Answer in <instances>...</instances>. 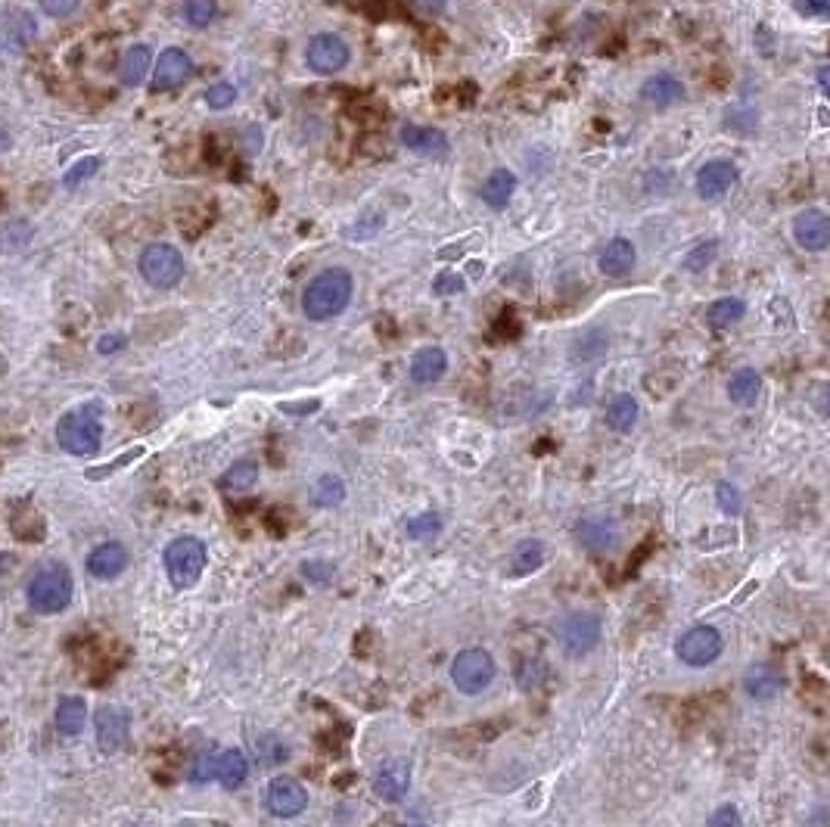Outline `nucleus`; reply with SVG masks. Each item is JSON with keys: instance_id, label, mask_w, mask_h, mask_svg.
I'll use <instances>...</instances> for the list:
<instances>
[{"instance_id": "25", "label": "nucleus", "mask_w": 830, "mask_h": 827, "mask_svg": "<svg viewBox=\"0 0 830 827\" xmlns=\"http://www.w3.org/2000/svg\"><path fill=\"white\" fill-rule=\"evenodd\" d=\"M513 193H517V175H513L510 168H495V171H489V178H485L482 187H479L482 203L489 206V209H495V212L507 209V203L513 199Z\"/></svg>"}, {"instance_id": "45", "label": "nucleus", "mask_w": 830, "mask_h": 827, "mask_svg": "<svg viewBox=\"0 0 830 827\" xmlns=\"http://www.w3.org/2000/svg\"><path fill=\"white\" fill-rule=\"evenodd\" d=\"M38 4L50 19H66L81 7V0H38Z\"/></svg>"}, {"instance_id": "36", "label": "nucleus", "mask_w": 830, "mask_h": 827, "mask_svg": "<svg viewBox=\"0 0 830 827\" xmlns=\"http://www.w3.org/2000/svg\"><path fill=\"white\" fill-rule=\"evenodd\" d=\"M218 16V0H184V19L193 28H209Z\"/></svg>"}, {"instance_id": "46", "label": "nucleus", "mask_w": 830, "mask_h": 827, "mask_svg": "<svg viewBox=\"0 0 830 827\" xmlns=\"http://www.w3.org/2000/svg\"><path fill=\"white\" fill-rule=\"evenodd\" d=\"M793 10L799 16H815V19H827L830 16V4L827 0H793Z\"/></svg>"}, {"instance_id": "17", "label": "nucleus", "mask_w": 830, "mask_h": 827, "mask_svg": "<svg viewBox=\"0 0 830 827\" xmlns=\"http://www.w3.org/2000/svg\"><path fill=\"white\" fill-rule=\"evenodd\" d=\"M576 541L591 554H607L619 545V526L604 513H591L576 523Z\"/></svg>"}, {"instance_id": "33", "label": "nucleus", "mask_w": 830, "mask_h": 827, "mask_svg": "<svg viewBox=\"0 0 830 827\" xmlns=\"http://www.w3.org/2000/svg\"><path fill=\"white\" fill-rule=\"evenodd\" d=\"M607 346H610V336L600 327L585 330L576 342H572V361H594L600 355H607Z\"/></svg>"}, {"instance_id": "26", "label": "nucleus", "mask_w": 830, "mask_h": 827, "mask_svg": "<svg viewBox=\"0 0 830 827\" xmlns=\"http://www.w3.org/2000/svg\"><path fill=\"white\" fill-rule=\"evenodd\" d=\"M759 392H762V377L759 370L753 367H740L731 374L728 380V398L740 408H753L759 402Z\"/></svg>"}, {"instance_id": "29", "label": "nucleus", "mask_w": 830, "mask_h": 827, "mask_svg": "<svg viewBox=\"0 0 830 827\" xmlns=\"http://www.w3.org/2000/svg\"><path fill=\"white\" fill-rule=\"evenodd\" d=\"M215 778L227 790L240 787L249 778V759H246V753H240V750H218L215 753Z\"/></svg>"}, {"instance_id": "21", "label": "nucleus", "mask_w": 830, "mask_h": 827, "mask_svg": "<svg viewBox=\"0 0 830 827\" xmlns=\"http://www.w3.org/2000/svg\"><path fill=\"white\" fill-rule=\"evenodd\" d=\"M641 100L647 106H656V109L675 106V103L684 100V81L672 72H656L641 84Z\"/></svg>"}, {"instance_id": "10", "label": "nucleus", "mask_w": 830, "mask_h": 827, "mask_svg": "<svg viewBox=\"0 0 830 827\" xmlns=\"http://www.w3.org/2000/svg\"><path fill=\"white\" fill-rule=\"evenodd\" d=\"M38 38V22L28 10H0V56H19Z\"/></svg>"}, {"instance_id": "19", "label": "nucleus", "mask_w": 830, "mask_h": 827, "mask_svg": "<svg viewBox=\"0 0 830 827\" xmlns=\"http://www.w3.org/2000/svg\"><path fill=\"white\" fill-rule=\"evenodd\" d=\"M635 265H638V249H635V243L628 240V237H613L604 246V252H600V259H597V268L604 271L607 277H613V280L628 277V274L635 271Z\"/></svg>"}, {"instance_id": "42", "label": "nucleus", "mask_w": 830, "mask_h": 827, "mask_svg": "<svg viewBox=\"0 0 830 827\" xmlns=\"http://www.w3.org/2000/svg\"><path fill=\"white\" fill-rule=\"evenodd\" d=\"M255 750H259V762L262 765H274V762H283L286 756V744H280L277 737H255Z\"/></svg>"}, {"instance_id": "37", "label": "nucleus", "mask_w": 830, "mask_h": 827, "mask_svg": "<svg viewBox=\"0 0 830 827\" xmlns=\"http://www.w3.org/2000/svg\"><path fill=\"white\" fill-rule=\"evenodd\" d=\"M467 290V280L461 271H439L433 277V296L439 299H454V296H464Z\"/></svg>"}, {"instance_id": "11", "label": "nucleus", "mask_w": 830, "mask_h": 827, "mask_svg": "<svg viewBox=\"0 0 830 827\" xmlns=\"http://www.w3.org/2000/svg\"><path fill=\"white\" fill-rule=\"evenodd\" d=\"M790 234H793V243L803 252H824L830 246V215L815 206L796 212Z\"/></svg>"}, {"instance_id": "20", "label": "nucleus", "mask_w": 830, "mask_h": 827, "mask_svg": "<svg viewBox=\"0 0 830 827\" xmlns=\"http://www.w3.org/2000/svg\"><path fill=\"white\" fill-rule=\"evenodd\" d=\"M445 370H448L445 349L442 346H423V349L414 352V358L408 364V377L417 386H433L445 377Z\"/></svg>"}, {"instance_id": "53", "label": "nucleus", "mask_w": 830, "mask_h": 827, "mask_svg": "<svg viewBox=\"0 0 830 827\" xmlns=\"http://www.w3.org/2000/svg\"><path fill=\"white\" fill-rule=\"evenodd\" d=\"M411 827H426V824H411Z\"/></svg>"}, {"instance_id": "24", "label": "nucleus", "mask_w": 830, "mask_h": 827, "mask_svg": "<svg viewBox=\"0 0 830 827\" xmlns=\"http://www.w3.org/2000/svg\"><path fill=\"white\" fill-rule=\"evenodd\" d=\"M743 688H747V694L753 700L768 703L784 691V675L771 663H756L747 669V675H743Z\"/></svg>"}, {"instance_id": "1", "label": "nucleus", "mask_w": 830, "mask_h": 827, "mask_svg": "<svg viewBox=\"0 0 830 827\" xmlns=\"http://www.w3.org/2000/svg\"><path fill=\"white\" fill-rule=\"evenodd\" d=\"M355 293V277L349 268H324L318 271L302 293V315L314 324H327L349 308Z\"/></svg>"}, {"instance_id": "47", "label": "nucleus", "mask_w": 830, "mask_h": 827, "mask_svg": "<svg viewBox=\"0 0 830 827\" xmlns=\"http://www.w3.org/2000/svg\"><path fill=\"white\" fill-rule=\"evenodd\" d=\"M706 827H740V812H737V806H719V809H715V812L709 815Z\"/></svg>"}, {"instance_id": "14", "label": "nucleus", "mask_w": 830, "mask_h": 827, "mask_svg": "<svg viewBox=\"0 0 830 827\" xmlns=\"http://www.w3.org/2000/svg\"><path fill=\"white\" fill-rule=\"evenodd\" d=\"M265 806L274 818H296L308 809V790L296 778H274L265 793Z\"/></svg>"}, {"instance_id": "39", "label": "nucleus", "mask_w": 830, "mask_h": 827, "mask_svg": "<svg viewBox=\"0 0 830 827\" xmlns=\"http://www.w3.org/2000/svg\"><path fill=\"white\" fill-rule=\"evenodd\" d=\"M97 171H100V159H97V156H84V159H78V162L66 171L63 184H66L69 190H75L78 184L91 181V178L97 175Z\"/></svg>"}, {"instance_id": "30", "label": "nucleus", "mask_w": 830, "mask_h": 827, "mask_svg": "<svg viewBox=\"0 0 830 827\" xmlns=\"http://www.w3.org/2000/svg\"><path fill=\"white\" fill-rule=\"evenodd\" d=\"M53 722H56V728H60L66 737L81 734L84 725H88V703H84L81 697H63L60 703H56Z\"/></svg>"}, {"instance_id": "50", "label": "nucleus", "mask_w": 830, "mask_h": 827, "mask_svg": "<svg viewBox=\"0 0 830 827\" xmlns=\"http://www.w3.org/2000/svg\"><path fill=\"white\" fill-rule=\"evenodd\" d=\"M411 4H414L420 13H426V16H439V13L448 7V0H411Z\"/></svg>"}, {"instance_id": "15", "label": "nucleus", "mask_w": 830, "mask_h": 827, "mask_svg": "<svg viewBox=\"0 0 830 827\" xmlns=\"http://www.w3.org/2000/svg\"><path fill=\"white\" fill-rule=\"evenodd\" d=\"M131 737V716L122 706H103L97 712V747L106 756H116Z\"/></svg>"}, {"instance_id": "9", "label": "nucleus", "mask_w": 830, "mask_h": 827, "mask_svg": "<svg viewBox=\"0 0 830 827\" xmlns=\"http://www.w3.org/2000/svg\"><path fill=\"white\" fill-rule=\"evenodd\" d=\"M349 63H352V47L336 32H321L305 44V66L314 75H336Z\"/></svg>"}, {"instance_id": "5", "label": "nucleus", "mask_w": 830, "mask_h": 827, "mask_svg": "<svg viewBox=\"0 0 830 827\" xmlns=\"http://www.w3.org/2000/svg\"><path fill=\"white\" fill-rule=\"evenodd\" d=\"M498 675V663L485 647H467L451 660V684L467 697H479L492 688Z\"/></svg>"}, {"instance_id": "41", "label": "nucleus", "mask_w": 830, "mask_h": 827, "mask_svg": "<svg viewBox=\"0 0 830 827\" xmlns=\"http://www.w3.org/2000/svg\"><path fill=\"white\" fill-rule=\"evenodd\" d=\"M299 569H302V576H305L308 582H314V585H327V582L336 576V566H333V563H327V560H321V557L305 560Z\"/></svg>"}, {"instance_id": "52", "label": "nucleus", "mask_w": 830, "mask_h": 827, "mask_svg": "<svg viewBox=\"0 0 830 827\" xmlns=\"http://www.w3.org/2000/svg\"><path fill=\"white\" fill-rule=\"evenodd\" d=\"M178 827H193V824H190V821H184V824H178Z\"/></svg>"}, {"instance_id": "22", "label": "nucleus", "mask_w": 830, "mask_h": 827, "mask_svg": "<svg viewBox=\"0 0 830 827\" xmlns=\"http://www.w3.org/2000/svg\"><path fill=\"white\" fill-rule=\"evenodd\" d=\"M545 557H548L545 541H538V538H523V541H517V545H513V551L507 554V576H510V579L532 576L535 569H541Z\"/></svg>"}, {"instance_id": "2", "label": "nucleus", "mask_w": 830, "mask_h": 827, "mask_svg": "<svg viewBox=\"0 0 830 827\" xmlns=\"http://www.w3.org/2000/svg\"><path fill=\"white\" fill-rule=\"evenodd\" d=\"M72 594H75L72 573H69V566L60 563V560L44 563L38 573L28 579V588H25L28 607H32L35 613H41V616L63 613L72 604Z\"/></svg>"}, {"instance_id": "35", "label": "nucleus", "mask_w": 830, "mask_h": 827, "mask_svg": "<svg viewBox=\"0 0 830 827\" xmlns=\"http://www.w3.org/2000/svg\"><path fill=\"white\" fill-rule=\"evenodd\" d=\"M405 532H408V538H417V541L436 538L442 532V517L436 510H423V513H417V517H411L405 523Z\"/></svg>"}, {"instance_id": "8", "label": "nucleus", "mask_w": 830, "mask_h": 827, "mask_svg": "<svg viewBox=\"0 0 830 827\" xmlns=\"http://www.w3.org/2000/svg\"><path fill=\"white\" fill-rule=\"evenodd\" d=\"M725 650V638L722 632L715 629V625H691L688 632H684L675 644V653L684 666L691 669H703V666H712L715 660L722 657Z\"/></svg>"}, {"instance_id": "6", "label": "nucleus", "mask_w": 830, "mask_h": 827, "mask_svg": "<svg viewBox=\"0 0 830 827\" xmlns=\"http://www.w3.org/2000/svg\"><path fill=\"white\" fill-rule=\"evenodd\" d=\"M554 635L563 647L566 657H585L600 644V635H604V619L591 610H572L566 616L557 619Z\"/></svg>"}, {"instance_id": "43", "label": "nucleus", "mask_w": 830, "mask_h": 827, "mask_svg": "<svg viewBox=\"0 0 830 827\" xmlns=\"http://www.w3.org/2000/svg\"><path fill=\"white\" fill-rule=\"evenodd\" d=\"M140 454H143V448H131V451H125L122 458H116V461H112V464H106V467H94V470H88V473H84V476H88V479H106L109 473H116V470L128 467L131 461H137Z\"/></svg>"}, {"instance_id": "28", "label": "nucleus", "mask_w": 830, "mask_h": 827, "mask_svg": "<svg viewBox=\"0 0 830 827\" xmlns=\"http://www.w3.org/2000/svg\"><path fill=\"white\" fill-rule=\"evenodd\" d=\"M150 66H153V50L147 44H134L125 50L122 56V84L125 88H140L143 81L150 75Z\"/></svg>"}, {"instance_id": "44", "label": "nucleus", "mask_w": 830, "mask_h": 827, "mask_svg": "<svg viewBox=\"0 0 830 827\" xmlns=\"http://www.w3.org/2000/svg\"><path fill=\"white\" fill-rule=\"evenodd\" d=\"M715 498H719V504H722V510L725 513H731V517H737L740 513V492L731 486V482H719V489H715Z\"/></svg>"}, {"instance_id": "12", "label": "nucleus", "mask_w": 830, "mask_h": 827, "mask_svg": "<svg viewBox=\"0 0 830 827\" xmlns=\"http://www.w3.org/2000/svg\"><path fill=\"white\" fill-rule=\"evenodd\" d=\"M398 140H402V147L411 150L414 156L420 159H445L451 153V140L442 128H433V125H402L398 128Z\"/></svg>"}, {"instance_id": "23", "label": "nucleus", "mask_w": 830, "mask_h": 827, "mask_svg": "<svg viewBox=\"0 0 830 827\" xmlns=\"http://www.w3.org/2000/svg\"><path fill=\"white\" fill-rule=\"evenodd\" d=\"M125 566H128V551L119 541H103V545H97L88 554V573L94 579H116L125 573Z\"/></svg>"}, {"instance_id": "27", "label": "nucleus", "mask_w": 830, "mask_h": 827, "mask_svg": "<svg viewBox=\"0 0 830 827\" xmlns=\"http://www.w3.org/2000/svg\"><path fill=\"white\" fill-rule=\"evenodd\" d=\"M638 417H641V405H638L635 395L619 392V395L610 398V405H607V426H610L613 433H632Z\"/></svg>"}, {"instance_id": "7", "label": "nucleus", "mask_w": 830, "mask_h": 827, "mask_svg": "<svg viewBox=\"0 0 830 827\" xmlns=\"http://www.w3.org/2000/svg\"><path fill=\"white\" fill-rule=\"evenodd\" d=\"M140 277L150 283L153 290H171L184 280V252L171 243H150L140 252Z\"/></svg>"}, {"instance_id": "3", "label": "nucleus", "mask_w": 830, "mask_h": 827, "mask_svg": "<svg viewBox=\"0 0 830 827\" xmlns=\"http://www.w3.org/2000/svg\"><path fill=\"white\" fill-rule=\"evenodd\" d=\"M56 442H60L63 451L78 454V458H88V454H97L103 445V423H100V405H81L69 414L60 417L56 423Z\"/></svg>"}, {"instance_id": "55", "label": "nucleus", "mask_w": 830, "mask_h": 827, "mask_svg": "<svg viewBox=\"0 0 830 827\" xmlns=\"http://www.w3.org/2000/svg\"><path fill=\"white\" fill-rule=\"evenodd\" d=\"M0 206H4V199H0Z\"/></svg>"}, {"instance_id": "54", "label": "nucleus", "mask_w": 830, "mask_h": 827, "mask_svg": "<svg viewBox=\"0 0 830 827\" xmlns=\"http://www.w3.org/2000/svg\"><path fill=\"white\" fill-rule=\"evenodd\" d=\"M131 827H143V824H131Z\"/></svg>"}, {"instance_id": "16", "label": "nucleus", "mask_w": 830, "mask_h": 827, "mask_svg": "<svg viewBox=\"0 0 830 827\" xmlns=\"http://www.w3.org/2000/svg\"><path fill=\"white\" fill-rule=\"evenodd\" d=\"M374 793L383 803H402L411 793V762L408 759H386L374 772Z\"/></svg>"}, {"instance_id": "38", "label": "nucleus", "mask_w": 830, "mask_h": 827, "mask_svg": "<svg viewBox=\"0 0 830 827\" xmlns=\"http://www.w3.org/2000/svg\"><path fill=\"white\" fill-rule=\"evenodd\" d=\"M237 97H240V91L234 88L231 81H218L206 91V106L215 109V112H224V109H231L237 103Z\"/></svg>"}, {"instance_id": "32", "label": "nucleus", "mask_w": 830, "mask_h": 827, "mask_svg": "<svg viewBox=\"0 0 830 827\" xmlns=\"http://www.w3.org/2000/svg\"><path fill=\"white\" fill-rule=\"evenodd\" d=\"M255 482H259V464L249 461V458L231 464V467L224 470V476H221V486L227 492H249Z\"/></svg>"}, {"instance_id": "40", "label": "nucleus", "mask_w": 830, "mask_h": 827, "mask_svg": "<svg viewBox=\"0 0 830 827\" xmlns=\"http://www.w3.org/2000/svg\"><path fill=\"white\" fill-rule=\"evenodd\" d=\"M715 252H719V243L715 240H706V243H700V246H694L688 255H684V268L688 271H706V265H712V259H715Z\"/></svg>"}, {"instance_id": "48", "label": "nucleus", "mask_w": 830, "mask_h": 827, "mask_svg": "<svg viewBox=\"0 0 830 827\" xmlns=\"http://www.w3.org/2000/svg\"><path fill=\"white\" fill-rule=\"evenodd\" d=\"M125 346H128V339H125L122 333H106V336L97 339V352H100V355H116V352H122Z\"/></svg>"}, {"instance_id": "51", "label": "nucleus", "mask_w": 830, "mask_h": 827, "mask_svg": "<svg viewBox=\"0 0 830 827\" xmlns=\"http://www.w3.org/2000/svg\"><path fill=\"white\" fill-rule=\"evenodd\" d=\"M4 370H7V361H4V358H0V374H4Z\"/></svg>"}, {"instance_id": "49", "label": "nucleus", "mask_w": 830, "mask_h": 827, "mask_svg": "<svg viewBox=\"0 0 830 827\" xmlns=\"http://www.w3.org/2000/svg\"><path fill=\"white\" fill-rule=\"evenodd\" d=\"M318 408H321L318 398H311V402H286V405H280L283 414H311V411H318Z\"/></svg>"}, {"instance_id": "4", "label": "nucleus", "mask_w": 830, "mask_h": 827, "mask_svg": "<svg viewBox=\"0 0 830 827\" xmlns=\"http://www.w3.org/2000/svg\"><path fill=\"white\" fill-rule=\"evenodd\" d=\"M206 563H209V551L203 541L193 535H181L175 541H168L162 551L165 576L175 588H193L199 579H203Z\"/></svg>"}, {"instance_id": "13", "label": "nucleus", "mask_w": 830, "mask_h": 827, "mask_svg": "<svg viewBox=\"0 0 830 827\" xmlns=\"http://www.w3.org/2000/svg\"><path fill=\"white\" fill-rule=\"evenodd\" d=\"M190 75H193V60H190V53L181 50V47H168V50L159 53L150 88H153L156 94L178 91L184 81H190Z\"/></svg>"}, {"instance_id": "31", "label": "nucleus", "mask_w": 830, "mask_h": 827, "mask_svg": "<svg viewBox=\"0 0 830 827\" xmlns=\"http://www.w3.org/2000/svg\"><path fill=\"white\" fill-rule=\"evenodd\" d=\"M743 315H747V302L737 299V296H722V299L709 302V308H706V324H709L712 330H728L731 324L743 321Z\"/></svg>"}, {"instance_id": "18", "label": "nucleus", "mask_w": 830, "mask_h": 827, "mask_svg": "<svg viewBox=\"0 0 830 827\" xmlns=\"http://www.w3.org/2000/svg\"><path fill=\"white\" fill-rule=\"evenodd\" d=\"M737 178H740V171L731 159H709L700 165L694 187L703 199H722L725 193H731Z\"/></svg>"}, {"instance_id": "34", "label": "nucleus", "mask_w": 830, "mask_h": 827, "mask_svg": "<svg viewBox=\"0 0 830 827\" xmlns=\"http://www.w3.org/2000/svg\"><path fill=\"white\" fill-rule=\"evenodd\" d=\"M314 501H318L321 507H336L346 501V482H342L339 476L333 473H324L318 482H314Z\"/></svg>"}]
</instances>
